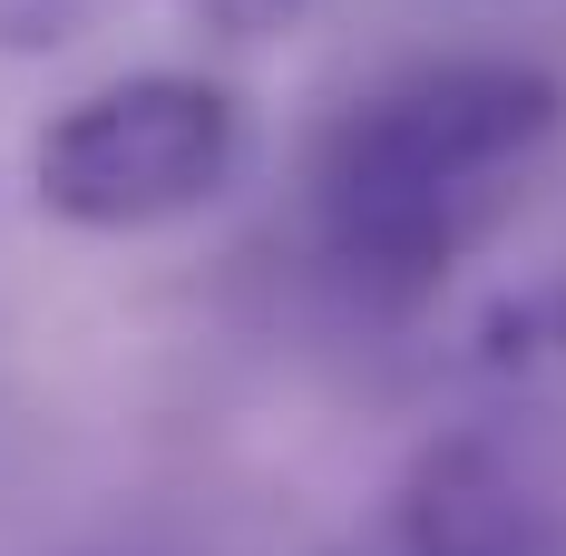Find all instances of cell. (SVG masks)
<instances>
[{"mask_svg":"<svg viewBox=\"0 0 566 556\" xmlns=\"http://www.w3.org/2000/svg\"><path fill=\"white\" fill-rule=\"evenodd\" d=\"M566 137V88L537 59H430L371 88L313 157L323 254L361 293L450 283L527 206Z\"/></svg>","mask_w":566,"mask_h":556,"instance_id":"1","label":"cell"},{"mask_svg":"<svg viewBox=\"0 0 566 556\" xmlns=\"http://www.w3.org/2000/svg\"><path fill=\"white\" fill-rule=\"evenodd\" d=\"M226 40H274V30H293L303 20V0H196Z\"/></svg>","mask_w":566,"mask_h":556,"instance_id":"5","label":"cell"},{"mask_svg":"<svg viewBox=\"0 0 566 556\" xmlns=\"http://www.w3.org/2000/svg\"><path fill=\"white\" fill-rule=\"evenodd\" d=\"M400 556H566L547 479L489 430L430 440L400 479Z\"/></svg>","mask_w":566,"mask_h":556,"instance_id":"3","label":"cell"},{"mask_svg":"<svg viewBox=\"0 0 566 556\" xmlns=\"http://www.w3.org/2000/svg\"><path fill=\"white\" fill-rule=\"evenodd\" d=\"M244 167V98L206 69H127L69 98L30 147L40 216L78 234H147L216 206Z\"/></svg>","mask_w":566,"mask_h":556,"instance_id":"2","label":"cell"},{"mask_svg":"<svg viewBox=\"0 0 566 556\" xmlns=\"http://www.w3.org/2000/svg\"><path fill=\"white\" fill-rule=\"evenodd\" d=\"M98 20H108V0H0V50H59Z\"/></svg>","mask_w":566,"mask_h":556,"instance_id":"4","label":"cell"}]
</instances>
